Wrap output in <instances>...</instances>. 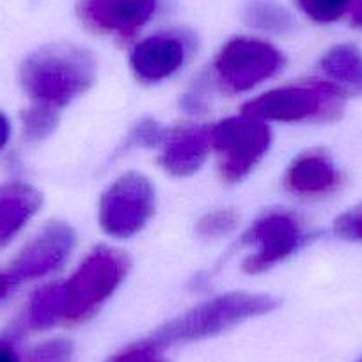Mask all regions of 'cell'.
<instances>
[{"label": "cell", "mask_w": 362, "mask_h": 362, "mask_svg": "<svg viewBox=\"0 0 362 362\" xmlns=\"http://www.w3.org/2000/svg\"><path fill=\"white\" fill-rule=\"evenodd\" d=\"M0 362H20L15 344L9 337H0Z\"/></svg>", "instance_id": "25"}, {"label": "cell", "mask_w": 362, "mask_h": 362, "mask_svg": "<svg viewBox=\"0 0 362 362\" xmlns=\"http://www.w3.org/2000/svg\"><path fill=\"white\" fill-rule=\"evenodd\" d=\"M279 305V298L272 295L242 293V291L218 295L160 327L151 336V341L156 346L165 348L206 339L245 320L267 315Z\"/></svg>", "instance_id": "2"}, {"label": "cell", "mask_w": 362, "mask_h": 362, "mask_svg": "<svg viewBox=\"0 0 362 362\" xmlns=\"http://www.w3.org/2000/svg\"><path fill=\"white\" fill-rule=\"evenodd\" d=\"M59 123V110L54 107L36 103L22 114L23 135L29 141H41L47 139L55 130Z\"/></svg>", "instance_id": "18"}, {"label": "cell", "mask_w": 362, "mask_h": 362, "mask_svg": "<svg viewBox=\"0 0 362 362\" xmlns=\"http://www.w3.org/2000/svg\"><path fill=\"white\" fill-rule=\"evenodd\" d=\"M107 362H167L162 355V348L156 346L151 339L132 344L119 354L112 355Z\"/></svg>", "instance_id": "22"}, {"label": "cell", "mask_w": 362, "mask_h": 362, "mask_svg": "<svg viewBox=\"0 0 362 362\" xmlns=\"http://www.w3.org/2000/svg\"><path fill=\"white\" fill-rule=\"evenodd\" d=\"M18 78L34 102L61 109L95 83L96 62L75 45H48L22 62Z\"/></svg>", "instance_id": "1"}, {"label": "cell", "mask_w": 362, "mask_h": 362, "mask_svg": "<svg viewBox=\"0 0 362 362\" xmlns=\"http://www.w3.org/2000/svg\"><path fill=\"white\" fill-rule=\"evenodd\" d=\"M75 245V233L64 222H50L34 236L9 264V274L16 283L45 277L68 259Z\"/></svg>", "instance_id": "9"}, {"label": "cell", "mask_w": 362, "mask_h": 362, "mask_svg": "<svg viewBox=\"0 0 362 362\" xmlns=\"http://www.w3.org/2000/svg\"><path fill=\"white\" fill-rule=\"evenodd\" d=\"M243 20L252 29L270 34H286L295 27L291 13L276 0H250L243 11Z\"/></svg>", "instance_id": "17"}, {"label": "cell", "mask_w": 362, "mask_h": 362, "mask_svg": "<svg viewBox=\"0 0 362 362\" xmlns=\"http://www.w3.org/2000/svg\"><path fill=\"white\" fill-rule=\"evenodd\" d=\"M350 23L354 27H358V29H362V2H358V4L355 6L354 9H351Z\"/></svg>", "instance_id": "28"}, {"label": "cell", "mask_w": 362, "mask_h": 362, "mask_svg": "<svg viewBox=\"0 0 362 362\" xmlns=\"http://www.w3.org/2000/svg\"><path fill=\"white\" fill-rule=\"evenodd\" d=\"M211 149V128H177L163 139L160 165L174 176H190L197 173Z\"/></svg>", "instance_id": "13"}, {"label": "cell", "mask_w": 362, "mask_h": 362, "mask_svg": "<svg viewBox=\"0 0 362 362\" xmlns=\"http://www.w3.org/2000/svg\"><path fill=\"white\" fill-rule=\"evenodd\" d=\"M272 132L264 121L252 116L228 117L211 127V148L218 155V169L229 183L243 180L267 155Z\"/></svg>", "instance_id": "5"}, {"label": "cell", "mask_w": 362, "mask_h": 362, "mask_svg": "<svg viewBox=\"0 0 362 362\" xmlns=\"http://www.w3.org/2000/svg\"><path fill=\"white\" fill-rule=\"evenodd\" d=\"M185 41L176 34L162 33L135 45L130 66L139 80L146 83H156L174 75L185 64Z\"/></svg>", "instance_id": "11"}, {"label": "cell", "mask_w": 362, "mask_h": 362, "mask_svg": "<svg viewBox=\"0 0 362 362\" xmlns=\"http://www.w3.org/2000/svg\"><path fill=\"white\" fill-rule=\"evenodd\" d=\"M62 283L47 284L30 298L25 323L33 330H47L62 322Z\"/></svg>", "instance_id": "16"}, {"label": "cell", "mask_w": 362, "mask_h": 362, "mask_svg": "<svg viewBox=\"0 0 362 362\" xmlns=\"http://www.w3.org/2000/svg\"><path fill=\"white\" fill-rule=\"evenodd\" d=\"M334 233L348 242H362V203L346 210L334 221Z\"/></svg>", "instance_id": "23"}, {"label": "cell", "mask_w": 362, "mask_h": 362, "mask_svg": "<svg viewBox=\"0 0 362 362\" xmlns=\"http://www.w3.org/2000/svg\"><path fill=\"white\" fill-rule=\"evenodd\" d=\"M155 214V187L139 173H127L103 192L98 221L114 238L137 235Z\"/></svg>", "instance_id": "7"}, {"label": "cell", "mask_w": 362, "mask_h": 362, "mask_svg": "<svg viewBox=\"0 0 362 362\" xmlns=\"http://www.w3.org/2000/svg\"><path fill=\"white\" fill-rule=\"evenodd\" d=\"M9 135H11V124H9L8 116L4 112H0V151L8 144Z\"/></svg>", "instance_id": "27"}, {"label": "cell", "mask_w": 362, "mask_h": 362, "mask_svg": "<svg viewBox=\"0 0 362 362\" xmlns=\"http://www.w3.org/2000/svg\"><path fill=\"white\" fill-rule=\"evenodd\" d=\"M156 11V0H78L76 13L89 29L121 40L134 37Z\"/></svg>", "instance_id": "10"}, {"label": "cell", "mask_w": 362, "mask_h": 362, "mask_svg": "<svg viewBox=\"0 0 362 362\" xmlns=\"http://www.w3.org/2000/svg\"><path fill=\"white\" fill-rule=\"evenodd\" d=\"M169 132L163 130L162 127L155 123V121H142L141 124H137L132 135L128 137V142L135 146H156L160 142H163V139L167 137Z\"/></svg>", "instance_id": "24"}, {"label": "cell", "mask_w": 362, "mask_h": 362, "mask_svg": "<svg viewBox=\"0 0 362 362\" xmlns=\"http://www.w3.org/2000/svg\"><path fill=\"white\" fill-rule=\"evenodd\" d=\"M73 348L66 339H52L29 351L27 362H71Z\"/></svg>", "instance_id": "21"}, {"label": "cell", "mask_w": 362, "mask_h": 362, "mask_svg": "<svg viewBox=\"0 0 362 362\" xmlns=\"http://www.w3.org/2000/svg\"><path fill=\"white\" fill-rule=\"evenodd\" d=\"M308 238L304 224L293 211H267L243 235L242 245H254L256 252L245 257L242 268L247 274H261L291 256Z\"/></svg>", "instance_id": "8"}, {"label": "cell", "mask_w": 362, "mask_h": 362, "mask_svg": "<svg viewBox=\"0 0 362 362\" xmlns=\"http://www.w3.org/2000/svg\"><path fill=\"white\" fill-rule=\"evenodd\" d=\"M327 82L344 95L362 96V54L354 45H337L320 62Z\"/></svg>", "instance_id": "15"}, {"label": "cell", "mask_w": 362, "mask_h": 362, "mask_svg": "<svg viewBox=\"0 0 362 362\" xmlns=\"http://www.w3.org/2000/svg\"><path fill=\"white\" fill-rule=\"evenodd\" d=\"M358 2L362 0H297V6L315 22L332 23L350 15Z\"/></svg>", "instance_id": "19"}, {"label": "cell", "mask_w": 362, "mask_h": 362, "mask_svg": "<svg viewBox=\"0 0 362 362\" xmlns=\"http://www.w3.org/2000/svg\"><path fill=\"white\" fill-rule=\"evenodd\" d=\"M43 196L23 181L0 185V249H6L27 222L40 211Z\"/></svg>", "instance_id": "14"}, {"label": "cell", "mask_w": 362, "mask_h": 362, "mask_svg": "<svg viewBox=\"0 0 362 362\" xmlns=\"http://www.w3.org/2000/svg\"><path fill=\"white\" fill-rule=\"evenodd\" d=\"M284 57L276 47L256 37H233L214 62L215 75L228 93H245L279 73Z\"/></svg>", "instance_id": "6"}, {"label": "cell", "mask_w": 362, "mask_h": 362, "mask_svg": "<svg viewBox=\"0 0 362 362\" xmlns=\"http://www.w3.org/2000/svg\"><path fill=\"white\" fill-rule=\"evenodd\" d=\"M361 362H362V361H361Z\"/></svg>", "instance_id": "29"}, {"label": "cell", "mask_w": 362, "mask_h": 362, "mask_svg": "<svg viewBox=\"0 0 362 362\" xmlns=\"http://www.w3.org/2000/svg\"><path fill=\"white\" fill-rule=\"evenodd\" d=\"M16 281L13 279L9 272H0V298L8 297L9 291L16 286Z\"/></svg>", "instance_id": "26"}, {"label": "cell", "mask_w": 362, "mask_h": 362, "mask_svg": "<svg viewBox=\"0 0 362 362\" xmlns=\"http://www.w3.org/2000/svg\"><path fill=\"white\" fill-rule=\"evenodd\" d=\"M240 224V215L231 208H222V210L208 211L206 215L199 218L196 229L197 235L203 238H222L235 231Z\"/></svg>", "instance_id": "20"}, {"label": "cell", "mask_w": 362, "mask_h": 362, "mask_svg": "<svg viewBox=\"0 0 362 362\" xmlns=\"http://www.w3.org/2000/svg\"><path fill=\"white\" fill-rule=\"evenodd\" d=\"M284 189L297 197H325L341 185V174L323 149H308L284 173Z\"/></svg>", "instance_id": "12"}, {"label": "cell", "mask_w": 362, "mask_h": 362, "mask_svg": "<svg viewBox=\"0 0 362 362\" xmlns=\"http://www.w3.org/2000/svg\"><path fill=\"white\" fill-rule=\"evenodd\" d=\"M346 95L327 80H308L272 89L250 100L242 114L261 121L305 123L334 121L341 116Z\"/></svg>", "instance_id": "4"}, {"label": "cell", "mask_w": 362, "mask_h": 362, "mask_svg": "<svg viewBox=\"0 0 362 362\" xmlns=\"http://www.w3.org/2000/svg\"><path fill=\"white\" fill-rule=\"evenodd\" d=\"M130 270L124 252L98 245L62 283V322L82 323L112 297Z\"/></svg>", "instance_id": "3"}]
</instances>
